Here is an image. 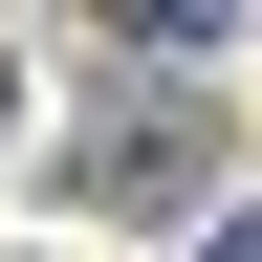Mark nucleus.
<instances>
[{
	"label": "nucleus",
	"instance_id": "obj_2",
	"mask_svg": "<svg viewBox=\"0 0 262 262\" xmlns=\"http://www.w3.org/2000/svg\"><path fill=\"white\" fill-rule=\"evenodd\" d=\"M0 131H22V88H0Z\"/></svg>",
	"mask_w": 262,
	"mask_h": 262
},
{
	"label": "nucleus",
	"instance_id": "obj_1",
	"mask_svg": "<svg viewBox=\"0 0 262 262\" xmlns=\"http://www.w3.org/2000/svg\"><path fill=\"white\" fill-rule=\"evenodd\" d=\"M219 262H262V219H241V241H219Z\"/></svg>",
	"mask_w": 262,
	"mask_h": 262
}]
</instances>
